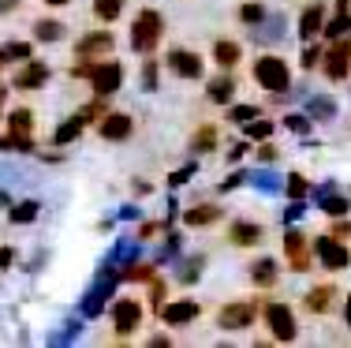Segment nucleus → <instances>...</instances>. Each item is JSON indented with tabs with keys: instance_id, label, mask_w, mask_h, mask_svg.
<instances>
[{
	"instance_id": "31",
	"label": "nucleus",
	"mask_w": 351,
	"mask_h": 348,
	"mask_svg": "<svg viewBox=\"0 0 351 348\" xmlns=\"http://www.w3.org/2000/svg\"><path fill=\"white\" fill-rule=\"evenodd\" d=\"M254 116H258V105H232L228 109L232 124H247V120H254Z\"/></svg>"
},
{
	"instance_id": "23",
	"label": "nucleus",
	"mask_w": 351,
	"mask_h": 348,
	"mask_svg": "<svg viewBox=\"0 0 351 348\" xmlns=\"http://www.w3.org/2000/svg\"><path fill=\"white\" fill-rule=\"evenodd\" d=\"M217 139H221V131H217V124H206V128L195 131V139H191V146H195L198 154L206 150H217Z\"/></svg>"
},
{
	"instance_id": "25",
	"label": "nucleus",
	"mask_w": 351,
	"mask_h": 348,
	"mask_svg": "<svg viewBox=\"0 0 351 348\" xmlns=\"http://www.w3.org/2000/svg\"><path fill=\"white\" fill-rule=\"evenodd\" d=\"M90 8H94V15L101 23H116L123 15V0H94Z\"/></svg>"
},
{
	"instance_id": "3",
	"label": "nucleus",
	"mask_w": 351,
	"mask_h": 348,
	"mask_svg": "<svg viewBox=\"0 0 351 348\" xmlns=\"http://www.w3.org/2000/svg\"><path fill=\"white\" fill-rule=\"evenodd\" d=\"M322 71H325V79H329V82L348 79V71H351V34L332 38L329 53H322Z\"/></svg>"
},
{
	"instance_id": "26",
	"label": "nucleus",
	"mask_w": 351,
	"mask_h": 348,
	"mask_svg": "<svg viewBox=\"0 0 351 348\" xmlns=\"http://www.w3.org/2000/svg\"><path fill=\"white\" fill-rule=\"evenodd\" d=\"M34 38L38 41H60L64 38V23L60 19H38L34 23Z\"/></svg>"
},
{
	"instance_id": "19",
	"label": "nucleus",
	"mask_w": 351,
	"mask_h": 348,
	"mask_svg": "<svg viewBox=\"0 0 351 348\" xmlns=\"http://www.w3.org/2000/svg\"><path fill=\"white\" fill-rule=\"evenodd\" d=\"M322 27H325V8L322 4H311L303 15H299V38L303 41H311L322 34Z\"/></svg>"
},
{
	"instance_id": "22",
	"label": "nucleus",
	"mask_w": 351,
	"mask_h": 348,
	"mask_svg": "<svg viewBox=\"0 0 351 348\" xmlns=\"http://www.w3.org/2000/svg\"><path fill=\"white\" fill-rule=\"evenodd\" d=\"M23 60H30L27 41H8V45H0V68L4 64H23Z\"/></svg>"
},
{
	"instance_id": "20",
	"label": "nucleus",
	"mask_w": 351,
	"mask_h": 348,
	"mask_svg": "<svg viewBox=\"0 0 351 348\" xmlns=\"http://www.w3.org/2000/svg\"><path fill=\"white\" fill-rule=\"evenodd\" d=\"M221 206H213V202H202V206H191L187 213H183V221H187L191 229H202V225H213V221H221Z\"/></svg>"
},
{
	"instance_id": "42",
	"label": "nucleus",
	"mask_w": 351,
	"mask_h": 348,
	"mask_svg": "<svg viewBox=\"0 0 351 348\" xmlns=\"http://www.w3.org/2000/svg\"><path fill=\"white\" fill-rule=\"evenodd\" d=\"M258 157H262V161H273V157H277V146H262V150H258Z\"/></svg>"
},
{
	"instance_id": "13",
	"label": "nucleus",
	"mask_w": 351,
	"mask_h": 348,
	"mask_svg": "<svg viewBox=\"0 0 351 348\" xmlns=\"http://www.w3.org/2000/svg\"><path fill=\"white\" fill-rule=\"evenodd\" d=\"M284 255H288V266L291 270H311V262H314V255H311V247H306V236L299 229H291L288 236H284Z\"/></svg>"
},
{
	"instance_id": "27",
	"label": "nucleus",
	"mask_w": 351,
	"mask_h": 348,
	"mask_svg": "<svg viewBox=\"0 0 351 348\" xmlns=\"http://www.w3.org/2000/svg\"><path fill=\"white\" fill-rule=\"evenodd\" d=\"M348 30H351V15H348V12H337V15H332V19H329V23H325V27H322V34L332 41V38L348 34Z\"/></svg>"
},
{
	"instance_id": "1",
	"label": "nucleus",
	"mask_w": 351,
	"mask_h": 348,
	"mask_svg": "<svg viewBox=\"0 0 351 348\" xmlns=\"http://www.w3.org/2000/svg\"><path fill=\"white\" fill-rule=\"evenodd\" d=\"M161 38H165V15L157 8H142L135 15V23H131V49L149 56V53H157Z\"/></svg>"
},
{
	"instance_id": "33",
	"label": "nucleus",
	"mask_w": 351,
	"mask_h": 348,
	"mask_svg": "<svg viewBox=\"0 0 351 348\" xmlns=\"http://www.w3.org/2000/svg\"><path fill=\"white\" fill-rule=\"evenodd\" d=\"M79 131H82V128H79V124H75V120H68V124H60V128H56V146H68L71 139L79 135Z\"/></svg>"
},
{
	"instance_id": "17",
	"label": "nucleus",
	"mask_w": 351,
	"mask_h": 348,
	"mask_svg": "<svg viewBox=\"0 0 351 348\" xmlns=\"http://www.w3.org/2000/svg\"><path fill=\"white\" fill-rule=\"evenodd\" d=\"M213 60H217V68L232 71L239 60H243V45H239V41H232V38H217L213 41Z\"/></svg>"
},
{
	"instance_id": "24",
	"label": "nucleus",
	"mask_w": 351,
	"mask_h": 348,
	"mask_svg": "<svg viewBox=\"0 0 351 348\" xmlns=\"http://www.w3.org/2000/svg\"><path fill=\"white\" fill-rule=\"evenodd\" d=\"M105 113H108V109H105V97H94L90 105H82V109L75 113V124H79V128H86V124H97Z\"/></svg>"
},
{
	"instance_id": "16",
	"label": "nucleus",
	"mask_w": 351,
	"mask_h": 348,
	"mask_svg": "<svg viewBox=\"0 0 351 348\" xmlns=\"http://www.w3.org/2000/svg\"><path fill=\"white\" fill-rule=\"evenodd\" d=\"M265 236V229L258 221H232L228 225V244L232 247H258Z\"/></svg>"
},
{
	"instance_id": "28",
	"label": "nucleus",
	"mask_w": 351,
	"mask_h": 348,
	"mask_svg": "<svg viewBox=\"0 0 351 348\" xmlns=\"http://www.w3.org/2000/svg\"><path fill=\"white\" fill-rule=\"evenodd\" d=\"M34 218H38V202H19V206L12 210V221H15V225H27V221H34Z\"/></svg>"
},
{
	"instance_id": "10",
	"label": "nucleus",
	"mask_w": 351,
	"mask_h": 348,
	"mask_svg": "<svg viewBox=\"0 0 351 348\" xmlns=\"http://www.w3.org/2000/svg\"><path fill=\"white\" fill-rule=\"evenodd\" d=\"M131 131H135V120L128 113H105L97 120V135L105 143H123V139H131Z\"/></svg>"
},
{
	"instance_id": "15",
	"label": "nucleus",
	"mask_w": 351,
	"mask_h": 348,
	"mask_svg": "<svg viewBox=\"0 0 351 348\" xmlns=\"http://www.w3.org/2000/svg\"><path fill=\"white\" fill-rule=\"evenodd\" d=\"M165 326H187V322L198 318V303L195 300H176V303H161L157 308Z\"/></svg>"
},
{
	"instance_id": "12",
	"label": "nucleus",
	"mask_w": 351,
	"mask_h": 348,
	"mask_svg": "<svg viewBox=\"0 0 351 348\" xmlns=\"http://www.w3.org/2000/svg\"><path fill=\"white\" fill-rule=\"evenodd\" d=\"M142 322V303L138 300H120L112 308V326H116V337H131Z\"/></svg>"
},
{
	"instance_id": "8",
	"label": "nucleus",
	"mask_w": 351,
	"mask_h": 348,
	"mask_svg": "<svg viewBox=\"0 0 351 348\" xmlns=\"http://www.w3.org/2000/svg\"><path fill=\"white\" fill-rule=\"evenodd\" d=\"M165 60H169L172 76H180V79H202V71H206V60L195 49H169Z\"/></svg>"
},
{
	"instance_id": "9",
	"label": "nucleus",
	"mask_w": 351,
	"mask_h": 348,
	"mask_svg": "<svg viewBox=\"0 0 351 348\" xmlns=\"http://www.w3.org/2000/svg\"><path fill=\"white\" fill-rule=\"evenodd\" d=\"M116 45V38L108 30H90L86 38L75 41V60H97V56H108Z\"/></svg>"
},
{
	"instance_id": "47",
	"label": "nucleus",
	"mask_w": 351,
	"mask_h": 348,
	"mask_svg": "<svg viewBox=\"0 0 351 348\" xmlns=\"http://www.w3.org/2000/svg\"><path fill=\"white\" fill-rule=\"evenodd\" d=\"M344 318H348V326H351V296H348V311H344Z\"/></svg>"
},
{
	"instance_id": "35",
	"label": "nucleus",
	"mask_w": 351,
	"mask_h": 348,
	"mask_svg": "<svg viewBox=\"0 0 351 348\" xmlns=\"http://www.w3.org/2000/svg\"><path fill=\"white\" fill-rule=\"evenodd\" d=\"M322 210L329 213V218H344V213H348V202L337 195V198H325V202H322Z\"/></svg>"
},
{
	"instance_id": "6",
	"label": "nucleus",
	"mask_w": 351,
	"mask_h": 348,
	"mask_svg": "<svg viewBox=\"0 0 351 348\" xmlns=\"http://www.w3.org/2000/svg\"><path fill=\"white\" fill-rule=\"evenodd\" d=\"M265 322H269V334L277 341H295L299 326H295V314H291L288 303H265Z\"/></svg>"
},
{
	"instance_id": "14",
	"label": "nucleus",
	"mask_w": 351,
	"mask_h": 348,
	"mask_svg": "<svg viewBox=\"0 0 351 348\" xmlns=\"http://www.w3.org/2000/svg\"><path fill=\"white\" fill-rule=\"evenodd\" d=\"M337 300H340V288L337 285H314L311 292L303 296V308L311 314H329L332 308H337Z\"/></svg>"
},
{
	"instance_id": "4",
	"label": "nucleus",
	"mask_w": 351,
	"mask_h": 348,
	"mask_svg": "<svg viewBox=\"0 0 351 348\" xmlns=\"http://www.w3.org/2000/svg\"><path fill=\"white\" fill-rule=\"evenodd\" d=\"M86 79H90V86H94L97 97H108V94H116L120 82H123V64L120 60H94V68H90Z\"/></svg>"
},
{
	"instance_id": "44",
	"label": "nucleus",
	"mask_w": 351,
	"mask_h": 348,
	"mask_svg": "<svg viewBox=\"0 0 351 348\" xmlns=\"http://www.w3.org/2000/svg\"><path fill=\"white\" fill-rule=\"evenodd\" d=\"M311 113H332V102H314Z\"/></svg>"
},
{
	"instance_id": "45",
	"label": "nucleus",
	"mask_w": 351,
	"mask_h": 348,
	"mask_svg": "<svg viewBox=\"0 0 351 348\" xmlns=\"http://www.w3.org/2000/svg\"><path fill=\"white\" fill-rule=\"evenodd\" d=\"M41 4H45V8H68L71 0H41Z\"/></svg>"
},
{
	"instance_id": "18",
	"label": "nucleus",
	"mask_w": 351,
	"mask_h": 348,
	"mask_svg": "<svg viewBox=\"0 0 351 348\" xmlns=\"http://www.w3.org/2000/svg\"><path fill=\"white\" fill-rule=\"evenodd\" d=\"M277 281H280V270L273 259H258L250 266V285L254 288H277Z\"/></svg>"
},
{
	"instance_id": "40",
	"label": "nucleus",
	"mask_w": 351,
	"mask_h": 348,
	"mask_svg": "<svg viewBox=\"0 0 351 348\" xmlns=\"http://www.w3.org/2000/svg\"><path fill=\"white\" fill-rule=\"evenodd\" d=\"M288 128L291 131H306V120H303V116H288Z\"/></svg>"
},
{
	"instance_id": "32",
	"label": "nucleus",
	"mask_w": 351,
	"mask_h": 348,
	"mask_svg": "<svg viewBox=\"0 0 351 348\" xmlns=\"http://www.w3.org/2000/svg\"><path fill=\"white\" fill-rule=\"evenodd\" d=\"M265 19V8L262 4H243L239 8V23H250V27H254V23H262Z\"/></svg>"
},
{
	"instance_id": "2",
	"label": "nucleus",
	"mask_w": 351,
	"mask_h": 348,
	"mask_svg": "<svg viewBox=\"0 0 351 348\" xmlns=\"http://www.w3.org/2000/svg\"><path fill=\"white\" fill-rule=\"evenodd\" d=\"M250 76H254V82L262 90H269V94H288V86H291V71L280 56H258Z\"/></svg>"
},
{
	"instance_id": "46",
	"label": "nucleus",
	"mask_w": 351,
	"mask_h": 348,
	"mask_svg": "<svg viewBox=\"0 0 351 348\" xmlns=\"http://www.w3.org/2000/svg\"><path fill=\"white\" fill-rule=\"evenodd\" d=\"M4 97H8V86H4V82H0V105H4Z\"/></svg>"
},
{
	"instance_id": "36",
	"label": "nucleus",
	"mask_w": 351,
	"mask_h": 348,
	"mask_svg": "<svg viewBox=\"0 0 351 348\" xmlns=\"http://www.w3.org/2000/svg\"><path fill=\"white\" fill-rule=\"evenodd\" d=\"M288 195H291V198H303V195H306V176L291 172V180H288Z\"/></svg>"
},
{
	"instance_id": "43",
	"label": "nucleus",
	"mask_w": 351,
	"mask_h": 348,
	"mask_svg": "<svg viewBox=\"0 0 351 348\" xmlns=\"http://www.w3.org/2000/svg\"><path fill=\"white\" fill-rule=\"evenodd\" d=\"M19 8V0H0V15H8V12H15Z\"/></svg>"
},
{
	"instance_id": "34",
	"label": "nucleus",
	"mask_w": 351,
	"mask_h": 348,
	"mask_svg": "<svg viewBox=\"0 0 351 348\" xmlns=\"http://www.w3.org/2000/svg\"><path fill=\"white\" fill-rule=\"evenodd\" d=\"M157 79H161V71H157V60L149 56V60H146V71H142V86H146V90H157Z\"/></svg>"
},
{
	"instance_id": "11",
	"label": "nucleus",
	"mask_w": 351,
	"mask_h": 348,
	"mask_svg": "<svg viewBox=\"0 0 351 348\" xmlns=\"http://www.w3.org/2000/svg\"><path fill=\"white\" fill-rule=\"evenodd\" d=\"M49 82V64L41 60H23L19 71L12 76V90H41Z\"/></svg>"
},
{
	"instance_id": "21",
	"label": "nucleus",
	"mask_w": 351,
	"mask_h": 348,
	"mask_svg": "<svg viewBox=\"0 0 351 348\" xmlns=\"http://www.w3.org/2000/svg\"><path fill=\"white\" fill-rule=\"evenodd\" d=\"M206 97L217 105H228L232 97H236V79H228V76H221V79H213L210 86H206Z\"/></svg>"
},
{
	"instance_id": "29",
	"label": "nucleus",
	"mask_w": 351,
	"mask_h": 348,
	"mask_svg": "<svg viewBox=\"0 0 351 348\" xmlns=\"http://www.w3.org/2000/svg\"><path fill=\"white\" fill-rule=\"evenodd\" d=\"M247 135L250 139H269L273 135V120H258V116H254V120H247Z\"/></svg>"
},
{
	"instance_id": "5",
	"label": "nucleus",
	"mask_w": 351,
	"mask_h": 348,
	"mask_svg": "<svg viewBox=\"0 0 351 348\" xmlns=\"http://www.w3.org/2000/svg\"><path fill=\"white\" fill-rule=\"evenodd\" d=\"M258 318V303L254 300H236V303H224L221 311H217V329H247L254 326Z\"/></svg>"
},
{
	"instance_id": "30",
	"label": "nucleus",
	"mask_w": 351,
	"mask_h": 348,
	"mask_svg": "<svg viewBox=\"0 0 351 348\" xmlns=\"http://www.w3.org/2000/svg\"><path fill=\"white\" fill-rule=\"evenodd\" d=\"M165 296H169V288H165V281L161 277H149V308H161L165 303Z\"/></svg>"
},
{
	"instance_id": "37",
	"label": "nucleus",
	"mask_w": 351,
	"mask_h": 348,
	"mask_svg": "<svg viewBox=\"0 0 351 348\" xmlns=\"http://www.w3.org/2000/svg\"><path fill=\"white\" fill-rule=\"evenodd\" d=\"M123 277H128V281H149V277H154V270H149V266H131V270H123Z\"/></svg>"
},
{
	"instance_id": "7",
	"label": "nucleus",
	"mask_w": 351,
	"mask_h": 348,
	"mask_svg": "<svg viewBox=\"0 0 351 348\" xmlns=\"http://www.w3.org/2000/svg\"><path fill=\"white\" fill-rule=\"evenodd\" d=\"M314 255H317V262H322L325 270H332V273H340V270H348V266H351V255H348V247L340 244L337 236H317V244H314Z\"/></svg>"
},
{
	"instance_id": "38",
	"label": "nucleus",
	"mask_w": 351,
	"mask_h": 348,
	"mask_svg": "<svg viewBox=\"0 0 351 348\" xmlns=\"http://www.w3.org/2000/svg\"><path fill=\"white\" fill-rule=\"evenodd\" d=\"M317 60H322V49H317V45H306V49H303V68H314Z\"/></svg>"
},
{
	"instance_id": "41",
	"label": "nucleus",
	"mask_w": 351,
	"mask_h": 348,
	"mask_svg": "<svg viewBox=\"0 0 351 348\" xmlns=\"http://www.w3.org/2000/svg\"><path fill=\"white\" fill-rule=\"evenodd\" d=\"M329 236L344 240V236H351V225H332V232H329Z\"/></svg>"
},
{
	"instance_id": "39",
	"label": "nucleus",
	"mask_w": 351,
	"mask_h": 348,
	"mask_svg": "<svg viewBox=\"0 0 351 348\" xmlns=\"http://www.w3.org/2000/svg\"><path fill=\"white\" fill-rule=\"evenodd\" d=\"M12 262H15V251L12 247H0V270H8Z\"/></svg>"
}]
</instances>
